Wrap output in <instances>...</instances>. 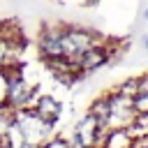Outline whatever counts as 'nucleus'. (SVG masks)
I'll list each match as a JSON object with an SVG mask.
<instances>
[{
  "mask_svg": "<svg viewBox=\"0 0 148 148\" xmlns=\"http://www.w3.org/2000/svg\"><path fill=\"white\" fill-rule=\"evenodd\" d=\"M39 51L49 60H67V28L53 25L39 35Z\"/></svg>",
  "mask_w": 148,
  "mask_h": 148,
  "instance_id": "1",
  "label": "nucleus"
},
{
  "mask_svg": "<svg viewBox=\"0 0 148 148\" xmlns=\"http://www.w3.org/2000/svg\"><path fill=\"white\" fill-rule=\"evenodd\" d=\"M65 28H67V60H74V58L88 53L90 49L102 46V42L95 32L83 30V28H72V25H65Z\"/></svg>",
  "mask_w": 148,
  "mask_h": 148,
  "instance_id": "2",
  "label": "nucleus"
},
{
  "mask_svg": "<svg viewBox=\"0 0 148 148\" xmlns=\"http://www.w3.org/2000/svg\"><path fill=\"white\" fill-rule=\"evenodd\" d=\"M32 88L28 86V81L18 74V72H9L7 74V90H5V104L14 111L25 109V104L30 102Z\"/></svg>",
  "mask_w": 148,
  "mask_h": 148,
  "instance_id": "3",
  "label": "nucleus"
},
{
  "mask_svg": "<svg viewBox=\"0 0 148 148\" xmlns=\"http://www.w3.org/2000/svg\"><path fill=\"white\" fill-rule=\"evenodd\" d=\"M109 56H111V49L97 46V49H90L88 53H83V56H79V58L69 60V62H72V67H74L76 74H83V72H92V69L102 67L109 60Z\"/></svg>",
  "mask_w": 148,
  "mask_h": 148,
  "instance_id": "4",
  "label": "nucleus"
},
{
  "mask_svg": "<svg viewBox=\"0 0 148 148\" xmlns=\"http://www.w3.org/2000/svg\"><path fill=\"white\" fill-rule=\"evenodd\" d=\"M35 113H37L39 118H44L49 125H53L56 118L60 116V104H58L53 97L44 95V97H39V102H37V106H35Z\"/></svg>",
  "mask_w": 148,
  "mask_h": 148,
  "instance_id": "5",
  "label": "nucleus"
},
{
  "mask_svg": "<svg viewBox=\"0 0 148 148\" xmlns=\"http://www.w3.org/2000/svg\"><path fill=\"white\" fill-rule=\"evenodd\" d=\"M134 139L130 134V130H109L104 148H132Z\"/></svg>",
  "mask_w": 148,
  "mask_h": 148,
  "instance_id": "6",
  "label": "nucleus"
},
{
  "mask_svg": "<svg viewBox=\"0 0 148 148\" xmlns=\"http://www.w3.org/2000/svg\"><path fill=\"white\" fill-rule=\"evenodd\" d=\"M42 148H69V141H62V139H49Z\"/></svg>",
  "mask_w": 148,
  "mask_h": 148,
  "instance_id": "7",
  "label": "nucleus"
},
{
  "mask_svg": "<svg viewBox=\"0 0 148 148\" xmlns=\"http://www.w3.org/2000/svg\"><path fill=\"white\" fill-rule=\"evenodd\" d=\"M141 44H143V46H146V49H148V35H146V37H143V39H141Z\"/></svg>",
  "mask_w": 148,
  "mask_h": 148,
  "instance_id": "8",
  "label": "nucleus"
},
{
  "mask_svg": "<svg viewBox=\"0 0 148 148\" xmlns=\"http://www.w3.org/2000/svg\"><path fill=\"white\" fill-rule=\"evenodd\" d=\"M143 18H146V21H148V9H146V12H143Z\"/></svg>",
  "mask_w": 148,
  "mask_h": 148,
  "instance_id": "9",
  "label": "nucleus"
}]
</instances>
